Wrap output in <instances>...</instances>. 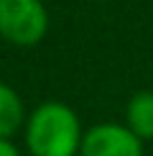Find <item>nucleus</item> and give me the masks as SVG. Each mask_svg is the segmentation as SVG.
I'll use <instances>...</instances> for the list:
<instances>
[{
    "mask_svg": "<svg viewBox=\"0 0 153 156\" xmlns=\"http://www.w3.org/2000/svg\"><path fill=\"white\" fill-rule=\"evenodd\" d=\"M23 138L31 156H79L84 131L79 115L66 102L49 100L31 110Z\"/></svg>",
    "mask_w": 153,
    "mask_h": 156,
    "instance_id": "obj_1",
    "label": "nucleus"
},
{
    "mask_svg": "<svg viewBox=\"0 0 153 156\" xmlns=\"http://www.w3.org/2000/svg\"><path fill=\"white\" fill-rule=\"evenodd\" d=\"M49 10L43 0H0V38L31 49L49 34Z\"/></svg>",
    "mask_w": 153,
    "mask_h": 156,
    "instance_id": "obj_2",
    "label": "nucleus"
},
{
    "mask_svg": "<svg viewBox=\"0 0 153 156\" xmlns=\"http://www.w3.org/2000/svg\"><path fill=\"white\" fill-rule=\"evenodd\" d=\"M79 156H143V138L125 123H97L84 131Z\"/></svg>",
    "mask_w": 153,
    "mask_h": 156,
    "instance_id": "obj_3",
    "label": "nucleus"
},
{
    "mask_svg": "<svg viewBox=\"0 0 153 156\" xmlns=\"http://www.w3.org/2000/svg\"><path fill=\"white\" fill-rule=\"evenodd\" d=\"M125 126L143 141L153 138V92L151 90H140L127 100Z\"/></svg>",
    "mask_w": 153,
    "mask_h": 156,
    "instance_id": "obj_4",
    "label": "nucleus"
},
{
    "mask_svg": "<svg viewBox=\"0 0 153 156\" xmlns=\"http://www.w3.org/2000/svg\"><path fill=\"white\" fill-rule=\"evenodd\" d=\"M25 105L8 82L0 80V138H10L25 126Z\"/></svg>",
    "mask_w": 153,
    "mask_h": 156,
    "instance_id": "obj_5",
    "label": "nucleus"
},
{
    "mask_svg": "<svg viewBox=\"0 0 153 156\" xmlns=\"http://www.w3.org/2000/svg\"><path fill=\"white\" fill-rule=\"evenodd\" d=\"M0 156H21V151L10 144V138H0Z\"/></svg>",
    "mask_w": 153,
    "mask_h": 156,
    "instance_id": "obj_6",
    "label": "nucleus"
}]
</instances>
